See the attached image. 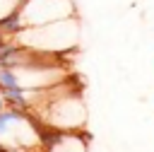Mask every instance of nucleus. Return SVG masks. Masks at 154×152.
Wrapping results in <instances>:
<instances>
[{
  "instance_id": "f257e3e1",
  "label": "nucleus",
  "mask_w": 154,
  "mask_h": 152,
  "mask_svg": "<svg viewBox=\"0 0 154 152\" xmlns=\"http://www.w3.org/2000/svg\"><path fill=\"white\" fill-rule=\"evenodd\" d=\"M34 116H41L46 125L58 128V130H82L87 123V106L84 101L65 87V82H58L53 87V94L48 97L46 104H41Z\"/></svg>"
},
{
  "instance_id": "f03ea898",
  "label": "nucleus",
  "mask_w": 154,
  "mask_h": 152,
  "mask_svg": "<svg viewBox=\"0 0 154 152\" xmlns=\"http://www.w3.org/2000/svg\"><path fill=\"white\" fill-rule=\"evenodd\" d=\"M24 22V29L53 24L60 19L75 17V2L72 0H22L17 7Z\"/></svg>"
},
{
  "instance_id": "7ed1b4c3",
  "label": "nucleus",
  "mask_w": 154,
  "mask_h": 152,
  "mask_svg": "<svg viewBox=\"0 0 154 152\" xmlns=\"http://www.w3.org/2000/svg\"><path fill=\"white\" fill-rule=\"evenodd\" d=\"M89 135L79 130H58L38 123V145L43 152H89Z\"/></svg>"
},
{
  "instance_id": "20e7f679",
  "label": "nucleus",
  "mask_w": 154,
  "mask_h": 152,
  "mask_svg": "<svg viewBox=\"0 0 154 152\" xmlns=\"http://www.w3.org/2000/svg\"><path fill=\"white\" fill-rule=\"evenodd\" d=\"M5 106H7V101H5V99H2V94H0V111H2Z\"/></svg>"
},
{
  "instance_id": "39448f33",
  "label": "nucleus",
  "mask_w": 154,
  "mask_h": 152,
  "mask_svg": "<svg viewBox=\"0 0 154 152\" xmlns=\"http://www.w3.org/2000/svg\"><path fill=\"white\" fill-rule=\"evenodd\" d=\"M5 39H10V36H5V31L0 29V41H5Z\"/></svg>"
},
{
  "instance_id": "423d86ee",
  "label": "nucleus",
  "mask_w": 154,
  "mask_h": 152,
  "mask_svg": "<svg viewBox=\"0 0 154 152\" xmlns=\"http://www.w3.org/2000/svg\"><path fill=\"white\" fill-rule=\"evenodd\" d=\"M2 147H5V145H2V140H0V150H2Z\"/></svg>"
},
{
  "instance_id": "0eeeda50",
  "label": "nucleus",
  "mask_w": 154,
  "mask_h": 152,
  "mask_svg": "<svg viewBox=\"0 0 154 152\" xmlns=\"http://www.w3.org/2000/svg\"><path fill=\"white\" fill-rule=\"evenodd\" d=\"M29 152H36V150H29ZM41 152H43V150H41Z\"/></svg>"
}]
</instances>
